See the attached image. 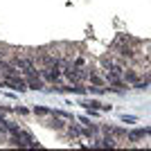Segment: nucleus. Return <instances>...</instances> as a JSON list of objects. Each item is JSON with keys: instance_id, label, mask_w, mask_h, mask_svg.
<instances>
[{"instance_id": "20e7f679", "label": "nucleus", "mask_w": 151, "mask_h": 151, "mask_svg": "<svg viewBox=\"0 0 151 151\" xmlns=\"http://www.w3.org/2000/svg\"><path fill=\"white\" fill-rule=\"evenodd\" d=\"M34 113H36V115H54V111H50V108H41V106H34Z\"/></svg>"}, {"instance_id": "7ed1b4c3", "label": "nucleus", "mask_w": 151, "mask_h": 151, "mask_svg": "<svg viewBox=\"0 0 151 151\" xmlns=\"http://www.w3.org/2000/svg\"><path fill=\"white\" fill-rule=\"evenodd\" d=\"M124 81H126V83H133V86H135V83H140V77L135 75V72H129V70H126V72H124Z\"/></svg>"}, {"instance_id": "f257e3e1", "label": "nucleus", "mask_w": 151, "mask_h": 151, "mask_svg": "<svg viewBox=\"0 0 151 151\" xmlns=\"http://www.w3.org/2000/svg\"><path fill=\"white\" fill-rule=\"evenodd\" d=\"M14 63L23 70V77H25V81H27V88H34V90H43V88H45L43 79H41V72L36 70V65H34L29 59L16 57V61H14Z\"/></svg>"}, {"instance_id": "423d86ee", "label": "nucleus", "mask_w": 151, "mask_h": 151, "mask_svg": "<svg viewBox=\"0 0 151 151\" xmlns=\"http://www.w3.org/2000/svg\"><path fill=\"white\" fill-rule=\"evenodd\" d=\"M2 131H5V124H0V133H2Z\"/></svg>"}, {"instance_id": "f03ea898", "label": "nucleus", "mask_w": 151, "mask_h": 151, "mask_svg": "<svg viewBox=\"0 0 151 151\" xmlns=\"http://www.w3.org/2000/svg\"><path fill=\"white\" fill-rule=\"evenodd\" d=\"M63 75L68 77L70 81H79V79H81L83 77V70H79V68H75V65H65V70H63Z\"/></svg>"}, {"instance_id": "39448f33", "label": "nucleus", "mask_w": 151, "mask_h": 151, "mask_svg": "<svg viewBox=\"0 0 151 151\" xmlns=\"http://www.w3.org/2000/svg\"><path fill=\"white\" fill-rule=\"evenodd\" d=\"M120 54H122V57H129V59H131L133 57V50H131V47H126V45H122V47H120Z\"/></svg>"}]
</instances>
